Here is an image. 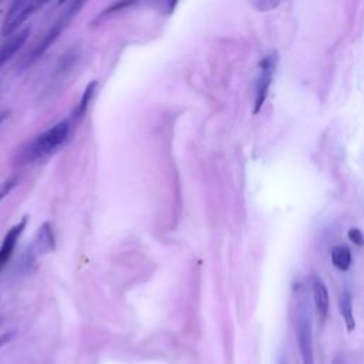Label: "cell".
Here are the masks:
<instances>
[{"label":"cell","mask_w":364,"mask_h":364,"mask_svg":"<svg viewBox=\"0 0 364 364\" xmlns=\"http://www.w3.org/2000/svg\"><path fill=\"white\" fill-rule=\"evenodd\" d=\"M81 6H82V3H71L70 7L54 21V24H53V27L50 28V31L43 37L41 43L36 47L34 54H33L34 58H37V57L58 37V34L61 33V30L68 24V21L73 18V16H75L77 10H78Z\"/></svg>","instance_id":"5"},{"label":"cell","mask_w":364,"mask_h":364,"mask_svg":"<svg viewBox=\"0 0 364 364\" xmlns=\"http://www.w3.org/2000/svg\"><path fill=\"white\" fill-rule=\"evenodd\" d=\"M331 262L333 264L341 270V272H346L350 269L351 263H353V256H351V250L347 247V246H343V245H338V246H334L331 249Z\"/></svg>","instance_id":"9"},{"label":"cell","mask_w":364,"mask_h":364,"mask_svg":"<svg viewBox=\"0 0 364 364\" xmlns=\"http://www.w3.org/2000/svg\"><path fill=\"white\" fill-rule=\"evenodd\" d=\"M252 4L259 11H269L276 9L280 4V1L279 0H256V1H252Z\"/></svg>","instance_id":"12"},{"label":"cell","mask_w":364,"mask_h":364,"mask_svg":"<svg viewBox=\"0 0 364 364\" xmlns=\"http://www.w3.org/2000/svg\"><path fill=\"white\" fill-rule=\"evenodd\" d=\"M296 337L301 357V364H314L311 311L309 301L304 297L299 300L296 307Z\"/></svg>","instance_id":"1"},{"label":"cell","mask_w":364,"mask_h":364,"mask_svg":"<svg viewBox=\"0 0 364 364\" xmlns=\"http://www.w3.org/2000/svg\"><path fill=\"white\" fill-rule=\"evenodd\" d=\"M338 309H340V314L344 320L346 328L348 333L354 331L355 328V318H354V313H353V296L350 293V290H343L340 297H338Z\"/></svg>","instance_id":"8"},{"label":"cell","mask_w":364,"mask_h":364,"mask_svg":"<svg viewBox=\"0 0 364 364\" xmlns=\"http://www.w3.org/2000/svg\"><path fill=\"white\" fill-rule=\"evenodd\" d=\"M70 135V124L67 119L54 124L51 128L40 134L28 146V154L31 158H44L53 155L63 146Z\"/></svg>","instance_id":"2"},{"label":"cell","mask_w":364,"mask_h":364,"mask_svg":"<svg viewBox=\"0 0 364 364\" xmlns=\"http://www.w3.org/2000/svg\"><path fill=\"white\" fill-rule=\"evenodd\" d=\"M13 337V334L11 333H6V334H0V348L6 344V343H9L10 341V338Z\"/></svg>","instance_id":"14"},{"label":"cell","mask_w":364,"mask_h":364,"mask_svg":"<svg viewBox=\"0 0 364 364\" xmlns=\"http://www.w3.org/2000/svg\"><path fill=\"white\" fill-rule=\"evenodd\" d=\"M43 4L37 1H16L10 6L7 16L4 17L3 26H1V34L10 36L13 34L21 24L26 21L31 14L36 13L37 9H40Z\"/></svg>","instance_id":"4"},{"label":"cell","mask_w":364,"mask_h":364,"mask_svg":"<svg viewBox=\"0 0 364 364\" xmlns=\"http://www.w3.org/2000/svg\"><path fill=\"white\" fill-rule=\"evenodd\" d=\"M313 300H314V307L318 314V318L324 321L330 310V297H328V290L326 284L316 276L313 277Z\"/></svg>","instance_id":"7"},{"label":"cell","mask_w":364,"mask_h":364,"mask_svg":"<svg viewBox=\"0 0 364 364\" xmlns=\"http://www.w3.org/2000/svg\"><path fill=\"white\" fill-rule=\"evenodd\" d=\"M347 236H348V239H350L354 245H357V246H363V245H364V235H363V232H361L360 229H357V228L348 229Z\"/></svg>","instance_id":"13"},{"label":"cell","mask_w":364,"mask_h":364,"mask_svg":"<svg viewBox=\"0 0 364 364\" xmlns=\"http://www.w3.org/2000/svg\"><path fill=\"white\" fill-rule=\"evenodd\" d=\"M95 84L97 82H91L84 91V95H82V98H81V102H80V105H78V115H82L84 112H85V109H87V105H88V101L92 98V94H94V91H92V88L95 87Z\"/></svg>","instance_id":"11"},{"label":"cell","mask_w":364,"mask_h":364,"mask_svg":"<svg viewBox=\"0 0 364 364\" xmlns=\"http://www.w3.org/2000/svg\"><path fill=\"white\" fill-rule=\"evenodd\" d=\"M27 33H28V28L17 33L14 37L9 38L7 43H4L1 47H0V65L7 61L18 48L20 46L24 43L26 37H27Z\"/></svg>","instance_id":"10"},{"label":"cell","mask_w":364,"mask_h":364,"mask_svg":"<svg viewBox=\"0 0 364 364\" xmlns=\"http://www.w3.org/2000/svg\"><path fill=\"white\" fill-rule=\"evenodd\" d=\"M277 61H279V55L277 51L272 50L269 51L266 55L262 57L260 63H259V74H257V80H256V92H255V105H253V114H257L270 90L272 81H273V75L277 67Z\"/></svg>","instance_id":"3"},{"label":"cell","mask_w":364,"mask_h":364,"mask_svg":"<svg viewBox=\"0 0 364 364\" xmlns=\"http://www.w3.org/2000/svg\"><path fill=\"white\" fill-rule=\"evenodd\" d=\"M26 222H27V218H23L18 223L11 226L9 229V232L4 235V237L0 243V272L7 266L9 260L11 259L14 247L18 242V237H20L24 226H26Z\"/></svg>","instance_id":"6"}]
</instances>
